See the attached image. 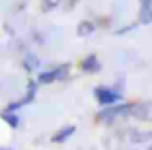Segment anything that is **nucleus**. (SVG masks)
I'll use <instances>...</instances> for the list:
<instances>
[{
    "label": "nucleus",
    "mask_w": 152,
    "mask_h": 150,
    "mask_svg": "<svg viewBox=\"0 0 152 150\" xmlns=\"http://www.w3.org/2000/svg\"><path fill=\"white\" fill-rule=\"evenodd\" d=\"M96 97H98V102L99 103H113L119 100V94L113 92V90H107V88H98L96 90Z\"/></svg>",
    "instance_id": "1"
},
{
    "label": "nucleus",
    "mask_w": 152,
    "mask_h": 150,
    "mask_svg": "<svg viewBox=\"0 0 152 150\" xmlns=\"http://www.w3.org/2000/svg\"><path fill=\"white\" fill-rule=\"evenodd\" d=\"M64 72H66V66H61V68H57V70L41 72V74H39V82H41V84H51V82H55L57 78L64 76Z\"/></svg>",
    "instance_id": "2"
},
{
    "label": "nucleus",
    "mask_w": 152,
    "mask_h": 150,
    "mask_svg": "<svg viewBox=\"0 0 152 150\" xmlns=\"http://www.w3.org/2000/svg\"><path fill=\"white\" fill-rule=\"evenodd\" d=\"M72 132H74V127H72V125H70V127H64L63 131H58L57 135H53V142H63V140H66Z\"/></svg>",
    "instance_id": "3"
},
{
    "label": "nucleus",
    "mask_w": 152,
    "mask_h": 150,
    "mask_svg": "<svg viewBox=\"0 0 152 150\" xmlns=\"http://www.w3.org/2000/svg\"><path fill=\"white\" fill-rule=\"evenodd\" d=\"M82 68H84L86 72H96L99 68V62H98V59L96 57H88L84 62H82Z\"/></svg>",
    "instance_id": "4"
},
{
    "label": "nucleus",
    "mask_w": 152,
    "mask_h": 150,
    "mask_svg": "<svg viewBox=\"0 0 152 150\" xmlns=\"http://www.w3.org/2000/svg\"><path fill=\"white\" fill-rule=\"evenodd\" d=\"M140 22L142 23H150L152 22V2L150 4H142V10H140Z\"/></svg>",
    "instance_id": "5"
},
{
    "label": "nucleus",
    "mask_w": 152,
    "mask_h": 150,
    "mask_svg": "<svg viewBox=\"0 0 152 150\" xmlns=\"http://www.w3.org/2000/svg\"><path fill=\"white\" fill-rule=\"evenodd\" d=\"M92 31H94V23H92V22H82L80 26H78V35H80V37L90 35Z\"/></svg>",
    "instance_id": "6"
},
{
    "label": "nucleus",
    "mask_w": 152,
    "mask_h": 150,
    "mask_svg": "<svg viewBox=\"0 0 152 150\" xmlns=\"http://www.w3.org/2000/svg\"><path fill=\"white\" fill-rule=\"evenodd\" d=\"M23 64H26L27 70H33V68H37V66H39V59H37L35 55H27L26 61H23Z\"/></svg>",
    "instance_id": "7"
},
{
    "label": "nucleus",
    "mask_w": 152,
    "mask_h": 150,
    "mask_svg": "<svg viewBox=\"0 0 152 150\" xmlns=\"http://www.w3.org/2000/svg\"><path fill=\"white\" fill-rule=\"evenodd\" d=\"M2 119H4L6 123L10 125V127H14V129L18 127V123H20L18 117H16V115H12V113H8V111H6V113H2Z\"/></svg>",
    "instance_id": "8"
},
{
    "label": "nucleus",
    "mask_w": 152,
    "mask_h": 150,
    "mask_svg": "<svg viewBox=\"0 0 152 150\" xmlns=\"http://www.w3.org/2000/svg\"><path fill=\"white\" fill-rule=\"evenodd\" d=\"M45 2H47V4H51V6H53V4H57L58 0H45Z\"/></svg>",
    "instance_id": "9"
},
{
    "label": "nucleus",
    "mask_w": 152,
    "mask_h": 150,
    "mask_svg": "<svg viewBox=\"0 0 152 150\" xmlns=\"http://www.w3.org/2000/svg\"><path fill=\"white\" fill-rule=\"evenodd\" d=\"M152 0H140V4H150Z\"/></svg>",
    "instance_id": "10"
}]
</instances>
